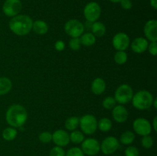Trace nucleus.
Instances as JSON below:
<instances>
[{"label":"nucleus","mask_w":157,"mask_h":156,"mask_svg":"<svg viewBox=\"0 0 157 156\" xmlns=\"http://www.w3.org/2000/svg\"><path fill=\"white\" fill-rule=\"evenodd\" d=\"M79 125L83 133L93 135L98 129V119L94 115H84L80 118Z\"/></svg>","instance_id":"nucleus-5"},{"label":"nucleus","mask_w":157,"mask_h":156,"mask_svg":"<svg viewBox=\"0 0 157 156\" xmlns=\"http://www.w3.org/2000/svg\"><path fill=\"white\" fill-rule=\"evenodd\" d=\"M33 20L27 15H18L11 18L9 27L11 32L17 36H25L32 29Z\"/></svg>","instance_id":"nucleus-2"},{"label":"nucleus","mask_w":157,"mask_h":156,"mask_svg":"<svg viewBox=\"0 0 157 156\" xmlns=\"http://www.w3.org/2000/svg\"><path fill=\"white\" fill-rule=\"evenodd\" d=\"M133 88L128 84H121L117 88L114 93V99L117 103L125 105L131 102L133 96Z\"/></svg>","instance_id":"nucleus-4"},{"label":"nucleus","mask_w":157,"mask_h":156,"mask_svg":"<svg viewBox=\"0 0 157 156\" xmlns=\"http://www.w3.org/2000/svg\"><path fill=\"white\" fill-rule=\"evenodd\" d=\"M133 128L135 133L141 136L150 135L152 130L151 123L145 118H137L133 121Z\"/></svg>","instance_id":"nucleus-9"},{"label":"nucleus","mask_w":157,"mask_h":156,"mask_svg":"<svg viewBox=\"0 0 157 156\" xmlns=\"http://www.w3.org/2000/svg\"><path fill=\"white\" fill-rule=\"evenodd\" d=\"M106 82L101 77H97L91 83V91L95 95H101L106 90Z\"/></svg>","instance_id":"nucleus-17"},{"label":"nucleus","mask_w":157,"mask_h":156,"mask_svg":"<svg viewBox=\"0 0 157 156\" xmlns=\"http://www.w3.org/2000/svg\"><path fill=\"white\" fill-rule=\"evenodd\" d=\"M101 15V8L96 2L87 3L84 9V15L88 22L93 23L98 21Z\"/></svg>","instance_id":"nucleus-7"},{"label":"nucleus","mask_w":157,"mask_h":156,"mask_svg":"<svg viewBox=\"0 0 157 156\" xmlns=\"http://www.w3.org/2000/svg\"><path fill=\"white\" fill-rule=\"evenodd\" d=\"M64 32L71 38H80L84 34V25L78 19H70L64 24Z\"/></svg>","instance_id":"nucleus-6"},{"label":"nucleus","mask_w":157,"mask_h":156,"mask_svg":"<svg viewBox=\"0 0 157 156\" xmlns=\"http://www.w3.org/2000/svg\"><path fill=\"white\" fill-rule=\"evenodd\" d=\"M38 139H39L40 142L44 144L49 143L52 141V133L47 131L42 132L38 136Z\"/></svg>","instance_id":"nucleus-30"},{"label":"nucleus","mask_w":157,"mask_h":156,"mask_svg":"<svg viewBox=\"0 0 157 156\" xmlns=\"http://www.w3.org/2000/svg\"><path fill=\"white\" fill-rule=\"evenodd\" d=\"M153 99L154 97L150 91L142 90L133 94L131 102L136 110H147L153 106Z\"/></svg>","instance_id":"nucleus-3"},{"label":"nucleus","mask_w":157,"mask_h":156,"mask_svg":"<svg viewBox=\"0 0 157 156\" xmlns=\"http://www.w3.org/2000/svg\"><path fill=\"white\" fill-rule=\"evenodd\" d=\"M135 140V134L133 132L130 131V130H127V131L124 132L120 136L119 142L121 144L125 145H129L130 144L133 143Z\"/></svg>","instance_id":"nucleus-21"},{"label":"nucleus","mask_w":157,"mask_h":156,"mask_svg":"<svg viewBox=\"0 0 157 156\" xmlns=\"http://www.w3.org/2000/svg\"><path fill=\"white\" fill-rule=\"evenodd\" d=\"M83 153L88 156H94L101 151V144L97 139L93 138L86 139L81 142V148Z\"/></svg>","instance_id":"nucleus-8"},{"label":"nucleus","mask_w":157,"mask_h":156,"mask_svg":"<svg viewBox=\"0 0 157 156\" xmlns=\"http://www.w3.org/2000/svg\"><path fill=\"white\" fill-rule=\"evenodd\" d=\"M154 143V141L152 136H150V135L148 136H143L142 139H141V145L144 148L149 149V148H152Z\"/></svg>","instance_id":"nucleus-29"},{"label":"nucleus","mask_w":157,"mask_h":156,"mask_svg":"<svg viewBox=\"0 0 157 156\" xmlns=\"http://www.w3.org/2000/svg\"><path fill=\"white\" fill-rule=\"evenodd\" d=\"M149 41L144 37L136 38L130 44L131 50L136 54H143L147 50Z\"/></svg>","instance_id":"nucleus-16"},{"label":"nucleus","mask_w":157,"mask_h":156,"mask_svg":"<svg viewBox=\"0 0 157 156\" xmlns=\"http://www.w3.org/2000/svg\"><path fill=\"white\" fill-rule=\"evenodd\" d=\"M150 6L154 9H157V0H150Z\"/></svg>","instance_id":"nucleus-39"},{"label":"nucleus","mask_w":157,"mask_h":156,"mask_svg":"<svg viewBox=\"0 0 157 156\" xmlns=\"http://www.w3.org/2000/svg\"><path fill=\"white\" fill-rule=\"evenodd\" d=\"M91 31V33L96 38L97 37H102L106 33V26L104 25V23L97 21L95 22L92 23Z\"/></svg>","instance_id":"nucleus-20"},{"label":"nucleus","mask_w":157,"mask_h":156,"mask_svg":"<svg viewBox=\"0 0 157 156\" xmlns=\"http://www.w3.org/2000/svg\"><path fill=\"white\" fill-rule=\"evenodd\" d=\"M49 156H65V151L61 147L55 146L51 149Z\"/></svg>","instance_id":"nucleus-32"},{"label":"nucleus","mask_w":157,"mask_h":156,"mask_svg":"<svg viewBox=\"0 0 157 156\" xmlns=\"http://www.w3.org/2000/svg\"><path fill=\"white\" fill-rule=\"evenodd\" d=\"M22 9L20 0H6L2 6V12L6 16L14 17L18 15Z\"/></svg>","instance_id":"nucleus-10"},{"label":"nucleus","mask_w":157,"mask_h":156,"mask_svg":"<svg viewBox=\"0 0 157 156\" xmlns=\"http://www.w3.org/2000/svg\"><path fill=\"white\" fill-rule=\"evenodd\" d=\"M112 116L117 123H124L129 117V112L124 105H116L112 110Z\"/></svg>","instance_id":"nucleus-15"},{"label":"nucleus","mask_w":157,"mask_h":156,"mask_svg":"<svg viewBox=\"0 0 157 156\" xmlns=\"http://www.w3.org/2000/svg\"><path fill=\"white\" fill-rule=\"evenodd\" d=\"M121 6L125 10H130L133 6V3L131 0H121Z\"/></svg>","instance_id":"nucleus-36"},{"label":"nucleus","mask_w":157,"mask_h":156,"mask_svg":"<svg viewBox=\"0 0 157 156\" xmlns=\"http://www.w3.org/2000/svg\"><path fill=\"white\" fill-rule=\"evenodd\" d=\"M130 44V39L128 35L124 32H118L112 38V45L117 50L125 51Z\"/></svg>","instance_id":"nucleus-11"},{"label":"nucleus","mask_w":157,"mask_h":156,"mask_svg":"<svg viewBox=\"0 0 157 156\" xmlns=\"http://www.w3.org/2000/svg\"><path fill=\"white\" fill-rule=\"evenodd\" d=\"M144 33L145 38L150 41H157V21L156 19H150L147 21L144 27Z\"/></svg>","instance_id":"nucleus-13"},{"label":"nucleus","mask_w":157,"mask_h":156,"mask_svg":"<svg viewBox=\"0 0 157 156\" xmlns=\"http://www.w3.org/2000/svg\"><path fill=\"white\" fill-rule=\"evenodd\" d=\"M28 119V112L23 106L13 104L8 108L6 113L7 123L13 128H20L25 124Z\"/></svg>","instance_id":"nucleus-1"},{"label":"nucleus","mask_w":157,"mask_h":156,"mask_svg":"<svg viewBox=\"0 0 157 156\" xmlns=\"http://www.w3.org/2000/svg\"><path fill=\"white\" fill-rule=\"evenodd\" d=\"M113 59H114L116 64H119V65H123L127 61L128 56L124 50H117L114 57H113Z\"/></svg>","instance_id":"nucleus-27"},{"label":"nucleus","mask_w":157,"mask_h":156,"mask_svg":"<svg viewBox=\"0 0 157 156\" xmlns=\"http://www.w3.org/2000/svg\"><path fill=\"white\" fill-rule=\"evenodd\" d=\"M65 156H84V154L80 148L73 147L65 153Z\"/></svg>","instance_id":"nucleus-33"},{"label":"nucleus","mask_w":157,"mask_h":156,"mask_svg":"<svg viewBox=\"0 0 157 156\" xmlns=\"http://www.w3.org/2000/svg\"><path fill=\"white\" fill-rule=\"evenodd\" d=\"M70 142H71L74 144H81V142L84 140V135L81 131H78V130H74L71 132L70 135Z\"/></svg>","instance_id":"nucleus-26"},{"label":"nucleus","mask_w":157,"mask_h":156,"mask_svg":"<svg viewBox=\"0 0 157 156\" xmlns=\"http://www.w3.org/2000/svg\"><path fill=\"white\" fill-rule=\"evenodd\" d=\"M109 1H110L111 2H113V3H118V2H121V0H109Z\"/></svg>","instance_id":"nucleus-41"},{"label":"nucleus","mask_w":157,"mask_h":156,"mask_svg":"<svg viewBox=\"0 0 157 156\" xmlns=\"http://www.w3.org/2000/svg\"><path fill=\"white\" fill-rule=\"evenodd\" d=\"M52 141L56 145L63 148L70 143V137L69 134L64 129H58L52 134Z\"/></svg>","instance_id":"nucleus-14"},{"label":"nucleus","mask_w":157,"mask_h":156,"mask_svg":"<svg viewBox=\"0 0 157 156\" xmlns=\"http://www.w3.org/2000/svg\"><path fill=\"white\" fill-rule=\"evenodd\" d=\"M112 126H113L112 121L108 118H101L99 121H98V128H99L101 132H109L112 128Z\"/></svg>","instance_id":"nucleus-23"},{"label":"nucleus","mask_w":157,"mask_h":156,"mask_svg":"<svg viewBox=\"0 0 157 156\" xmlns=\"http://www.w3.org/2000/svg\"><path fill=\"white\" fill-rule=\"evenodd\" d=\"M49 29V26L47 23L42 20H37V21H33L32 24V29L35 34L38 35H44L48 33Z\"/></svg>","instance_id":"nucleus-18"},{"label":"nucleus","mask_w":157,"mask_h":156,"mask_svg":"<svg viewBox=\"0 0 157 156\" xmlns=\"http://www.w3.org/2000/svg\"><path fill=\"white\" fill-rule=\"evenodd\" d=\"M12 88V82L6 76L0 77V96L7 94Z\"/></svg>","instance_id":"nucleus-19"},{"label":"nucleus","mask_w":157,"mask_h":156,"mask_svg":"<svg viewBox=\"0 0 157 156\" xmlns=\"http://www.w3.org/2000/svg\"><path fill=\"white\" fill-rule=\"evenodd\" d=\"M55 50H58V51H62L65 48V44L63 41L61 40H58L55 42Z\"/></svg>","instance_id":"nucleus-37"},{"label":"nucleus","mask_w":157,"mask_h":156,"mask_svg":"<svg viewBox=\"0 0 157 156\" xmlns=\"http://www.w3.org/2000/svg\"><path fill=\"white\" fill-rule=\"evenodd\" d=\"M69 47L73 50H78L81 47V41L79 38H71L69 40Z\"/></svg>","instance_id":"nucleus-31"},{"label":"nucleus","mask_w":157,"mask_h":156,"mask_svg":"<svg viewBox=\"0 0 157 156\" xmlns=\"http://www.w3.org/2000/svg\"><path fill=\"white\" fill-rule=\"evenodd\" d=\"M152 128H153L155 132H157V116H155L153 119V122L151 124Z\"/></svg>","instance_id":"nucleus-38"},{"label":"nucleus","mask_w":157,"mask_h":156,"mask_svg":"<svg viewBox=\"0 0 157 156\" xmlns=\"http://www.w3.org/2000/svg\"><path fill=\"white\" fill-rule=\"evenodd\" d=\"M117 105V102L113 96H107L102 102V106L105 110H112Z\"/></svg>","instance_id":"nucleus-28"},{"label":"nucleus","mask_w":157,"mask_h":156,"mask_svg":"<svg viewBox=\"0 0 157 156\" xmlns=\"http://www.w3.org/2000/svg\"><path fill=\"white\" fill-rule=\"evenodd\" d=\"M149 53L153 56H156L157 55V43L156 41H152L148 44L147 47Z\"/></svg>","instance_id":"nucleus-35"},{"label":"nucleus","mask_w":157,"mask_h":156,"mask_svg":"<svg viewBox=\"0 0 157 156\" xmlns=\"http://www.w3.org/2000/svg\"><path fill=\"white\" fill-rule=\"evenodd\" d=\"M17 134H18V132L16 128L13 127H7L3 130L2 136L4 140L10 142V141H13L16 138Z\"/></svg>","instance_id":"nucleus-24"},{"label":"nucleus","mask_w":157,"mask_h":156,"mask_svg":"<svg viewBox=\"0 0 157 156\" xmlns=\"http://www.w3.org/2000/svg\"><path fill=\"white\" fill-rule=\"evenodd\" d=\"M79 38L81 45H84L85 47H90L96 42V37L90 32L84 33Z\"/></svg>","instance_id":"nucleus-22"},{"label":"nucleus","mask_w":157,"mask_h":156,"mask_svg":"<svg viewBox=\"0 0 157 156\" xmlns=\"http://www.w3.org/2000/svg\"><path fill=\"white\" fill-rule=\"evenodd\" d=\"M153 107H154V109H157V99L156 98H154V99H153Z\"/></svg>","instance_id":"nucleus-40"},{"label":"nucleus","mask_w":157,"mask_h":156,"mask_svg":"<svg viewBox=\"0 0 157 156\" xmlns=\"http://www.w3.org/2000/svg\"><path fill=\"white\" fill-rule=\"evenodd\" d=\"M125 156H139L140 152L139 150L135 146H129L127 147L124 151Z\"/></svg>","instance_id":"nucleus-34"},{"label":"nucleus","mask_w":157,"mask_h":156,"mask_svg":"<svg viewBox=\"0 0 157 156\" xmlns=\"http://www.w3.org/2000/svg\"><path fill=\"white\" fill-rule=\"evenodd\" d=\"M120 142L116 137L108 136L102 141L101 144V150L104 154H112L119 148Z\"/></svg>","instance_id":"nucleus-12"},{"label":"nucleus","mask_w":157,"mask_h":156,"mask_svg":"<svg viewBox=\"0 0 157 156\" xmlns=\"http://www.w3.org/2000/svg\"><path fill=\"white\" fill-rule=\"evenodd\" d=\"M79 120L80 118L77 116H71L66 119L64 122V126L69 131H74L76 130L77 128L79 126Z\"/></svg>","instance_id":"nucleus-25"}]
</instances>
